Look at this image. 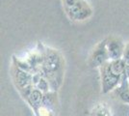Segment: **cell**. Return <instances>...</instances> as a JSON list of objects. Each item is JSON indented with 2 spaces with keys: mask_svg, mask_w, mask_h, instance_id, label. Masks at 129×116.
I'll return each mask as SVG.
<instances>
[{
  "mask_svg": "<svg viewBox=\"0 0 129 116\" xmlns=\"http://www.w3.org/2000/svg\"><path fill=\"white\" fill-rule=\"evenodd\" d=\"M64 72V59L59 50L44 47L43 63L40 74L47 78L52 91L60 88Z\"/></svg>",
  "mask_w": 129,
  "mask_h": 116,
  "instance_id": "6da1fadb",
  "label": "cell"
},
{
  "mask_svg": "<svg viewBox=\"0 0 129 116\" xmlns=\"http://www.w3.org/2000/svg\"><path fill=\"white\" fill-rule=\"evenodd\" d=\"M124 63L122 59L110 60L99 68L103 94L114 91L119 84L126 69V64Z\"/></svg>",
  "mask_w": 129,
  "mask_h": 116,
  "instance_id": "7a4b0ae2",
  "label": "cell"
},
{
  "mask_svg": "<svg viewBox=\"0 0 129 116\" xmlns=\"http://www.w3.org/2000/svg\"><path fill=\"white\" fill-rule=\"evenodd\" d=\"M64 11L73 22H82L92 16V8L86 0H62Z\"/></svg>",
  "mask_w": 129,
  "mask_h": 116,
  "instance_id": "3957f363",
  "label": "cell"
},
{
  "mask_svg": "<svg viewBox=\"0 0 129 116\" xmlns=\"http://www.w3.org/2000/svg\"><path fill=\"white\" fill-rule=\"evenodd\" d=\"M12 73H13L14 82L16 83L17 90L19 91V93L22 95V97L24 99H27L29 94L31 93V91L34 89L33 74L18 68L14 63H13Z\"/></svg>",
  "mask_w": 129,
  "mask_h": 116,
  "instance_id": "277c9868",
  "label": "cell"
},
{
  "mask_svg": "<svg viewBox=\"0 0 129 116\" xmlns=\"http://www.w3.org/2000/svg\"><path fill=\"white\" fill-rule=\"evenodd\" d=\"M110 61L107 50V39H104L94 47L89 57L88 64L91 68H100L106 62Z\"/></svg>",
  "mask_w": 129,
  "mask_h": 116,
  "instance_id": "5b68a950",
  "label": "cell"
},
{
  "mask_svg": "<svg viewBox=\"0 0 129 116\" xmlns=\"http://www.w3.org/2000/svg\"><path fill=\"white\" fill-rule=\"evenodd\" d=\"M107 39V50L110 60H118L122 59L124 53L125 44L122 40L118 37L111 36Z\"/></svg>",
  "mask_w": 129,
  "mask_h": 116,
  "instance_id": "8992f818",
  "label": "cell"
},
{
  "mask_svg": "<svg viewBox=\"0 0 129 116\" xmlns=\"http://www.w3.org/2000/svg\"><path fill=\"white\" fill-rule=\"evenodd\" d=\"M113 93L122 103L129 105V78L125 72L121 77V80H120L119 84L116 87V89L113 91Z\"/></svg>",
  "mask_w": 129,
  "mask_h": 116,
  "instance_id": "52a82bcc",
  "label": "cell"
},
{
  "mask_svg": "<svg viewBox=\"0 0 129 116\" xmlns=\"http://www.w3.org/2000/svg\"><path fill=\"white\" fill-rule=\"evenodd\" d=\"M33 86L34 88L42 91L43 93H47V92L52 91L47 78L40 73L33 74Z\"/></svg>",
  "mask_w": 129,
  "mask_h": 116,
  "instance_id": "ba28073f",
  "label": "cell"
},
{
  "mask_svg": "<svg viewBox=\"0 0 129 116\" xmlns=\"http://www.w3.org/2000/svg\"><path fill=\"white\" fill-rule=\"evenodd\" d=\"M43 92L38 90V89L34 88L31 91V93L29 94L26 101L28 102V104L30 105V106L32 108H38L39 106L41 105V104H42V102H43Z\"/></svg>",
  "mask_w": 129,
  "mask_h": 116,
  "instance_id": "9c48e42d",
  "label": "cell"
},
{
  "mask_svg": "<svg viewBox=\"0 0 129 116\" xmlns=\"http://www.w3.org/2000/svg\"><path fill=\"white\" fill-rule=\"evenodd\" d=\"M91 114V116H111L108 106L104 103L98 104L95 107H93Z\"/></svg>",
  "mask_w": 129,
  "mask_h": 116,
  "instance_id": "30bf717a",
  "label": "cell"
},
{
  "mask_svg": "<svg viewBox=\"0 0 129 116\" xmlns=\"http://www.w3.org/2000/svg\"><path fill=\"white\" fill-rule=\"evenodd\" d=\"M122 59L125 61L126 65H129V43L125 44V49H124V53Z\"/></svg>",
  "mask_w": 129,
  "mask_h": 116,
  "instance_id": "8fae6325",
  "label": "cell"
},
{
  "mask_svg": "<svg viewBox=\"0 0 129 116\" xmlns=\"http://www.w3.org/2000/svg\"><path fill=\"white\" fill-rule=\"evenodd\" d=\"M35 115H36V116H40V114H39V113H37V112H35Z\"/></svg>",
  "mask_w": 129,
  "mask_h": 116,
  "instance_id": "7c38bea8",
  "label": "cell"
}]
</instances>
